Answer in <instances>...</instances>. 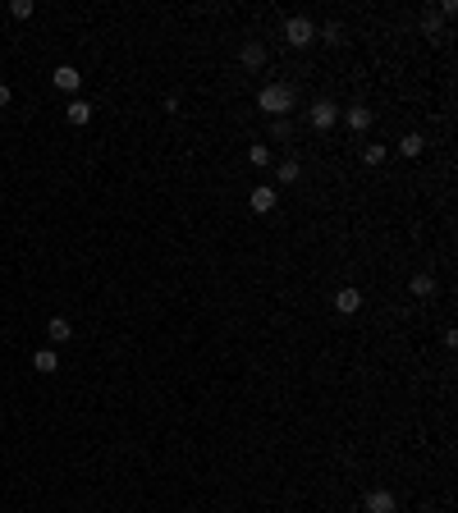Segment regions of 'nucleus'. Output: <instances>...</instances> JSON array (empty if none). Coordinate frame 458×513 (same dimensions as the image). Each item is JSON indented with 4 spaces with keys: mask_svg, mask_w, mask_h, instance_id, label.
Segmentation results:
<instances>
[{
    "mask_svg": "<svg viewBox=\"0 0 458 513\" xmlns=\"http://www.w3.org/2000/svg\"><path fill=\"white\" fill-rule=\"evenodd\" d=\"M257 105H261L270 119H289V110H293V88H284V83H266V88L257 92Z\"/></svg>",
    "mask_w": 458,
    "mask_h": 513,
    "instance_id": "obj_1",
    "label": "nucleus"
},
{
    "mask_svg": "<svg viewBox=\"0 0 458 513\" xmlns=\"http://www.w3.org/2000/svg\"><path fill=\"white\" fill-rule=\"evenodd\" d=\"M284 41H289V46H312V41H317V23H312L307 14L284 19Z\"/></svg>",
    "mask_w": 458,
    "mask_h": 513,
    "instance_id": "obj_2",
    "label": "nucleus"
},
{
    "mask_svg": "<svg viewBox=\"0 0 458 513\" xmlns=\"http://www.w3.org/2000/svg\"><path fill=\"white\" fill-rule=\"evenodd\" d=\"M357 308H362V294H357L353 284H344V289H335V312H339V316H353Z\"/></svg>",
    "mask_w": 458,
    "mask_h": 513,
    "instance_id": "obj_3",
    "label": "nucleus"
},
{
    "mask_svg": "<svg viewBox=\"0 0 458 513\" xmlns=\"http://www.w3.org/2000/svg\"><path fill=\"white\" fill-rule=\"evenodd\" d=\"M248 206H252L257 216H266V211H275V188H270V183L252 188V192H248Z\"/></svg>",
    "mask_w": 458,
    "mask_h": 513,
    "instance_id": "obj_4",
    "label": "nucleus"
},
{
    "mask_svg": "<svg viewBox=\"0 0 458 513\" xmlns=\"http://www.w3.org/2000/svg\"><path fill=\"white\" fill-rule=\"evenodd\" d=\"M362 509L367 513H395V490H367Z\"/></svg>",
    "mask_w": 458,
    "mask_h": 513,
    "instance_id": "obj_5",
    "label": "nucleus"
},
{
    "mask_svg": "<svg viewBox=\"0 0 458 513\" xmlns=\"http://www.w3.org/2000/svg\"><path fill=\"white\" fill-rule=\"evenodd\" d=\"M335 119H339V105H335V101H326V97L312 101V124H317V128H330Z\"/></svg>",
    "mask_w": 458,
    "mask_h": 513,
    "instance_id": "obj_6",
    "label": "nucleus"
},
{
    "mask_svg": "<svg viewBox=\"0 0 458 513\" xmlns=\"http://www.w3.org/2000/svg\"><path fill=\"white\" fill-rule=\"evenodd\" d=\"M51 83H55V88H60V92H78V83H83V74H78L74 64H60V69H55V74H51Z\"/></svg>",
    "mask_w": 458,
    "mask_h": 513,
    "instance_id": "obj_7",
    "label": "nucleus"
},
{
    "mask_svg": "<svg viewBox=\"0 0 458 513\" xmlns=\"http://www.w3.org/2000/svg\"><path fill=\"white\" fill-rule=\"evenodd\" d=\"M344 124L353 128V133H362V128H371V110L367 105H348V110H344Z\"/></svg>",
    "mask_w": 458,
    "mask_h": 513,
    "instance_id": "obj_8",
    "label": "nucleus"
},
{
    "mask_svg": "<svg viewBox=\"0 0 458 513\" xmlns=\"http://www.w3.org/2000/svg\"><path fill=\"white\" fill-rule=\"evenodd\" d=\"M239 60L248 64V69H261V64H266V46H261V41H248L239 51Z\"/></svg>",
    "mask_w": 458,
    "mask_h": 513,
    "instance_id": "obj_9",
    "label": "nucleus"
},
{
    "mask_svg": "<svg viewBox=\"0 0 458 513\" xmlns=\"http://www.w3.org/2000/svg\"><path fill=\"white\" fill-rule=\"evenodd\" d=\"M32 367H37L41 376H51L60 372V358H55V348H41V353H32Z\"/></svg>",
    "mask_w": 458,
    "mask_h": 513,
    "instance_id": "obj_10",
    "label": "nucleus"
},
{
    "mask_svg": "<svg viewBox=\"0 0 458 513\" xmlns=\"http://www.w3.org/2000/svg\"><path fill=\"white\" fill-rule=\"evenodd\" d=\"M64 115H69V124H88V119H92V101H83V97H78V101L64 105Z\"/></svg>",
    "mask_w": 458,
    "mask_h": 513,
    "instance_id": "obj_11",
    "label": "nucleus"
},
{
    "mask_svg": "<svg viewBox=\"0 0 458 513\" xmlns=\"http://www.w3.org/2000/svg\"><path fill=\"white\" fill-rule=\"evenodd\" d=\"M399 152H404L408 161H412V156L426 152V138H421V133H404V138H399Z\"/></svg>",
    "mask_w": 458,
    "mask_h": 513,
    "instance_id": "obj_12",
    "label": "nucleus"
},
{
    "mask_svg": "<svg viewBox=\"0 0 458 513\" xmlns=\"http://www.w3.org/2000/svg\"><path fill=\"white\" fill-rule=\"evenodd\" d=\"M46 334H51V344H69V334H74V330H69V321H64V316H51Z\"/></svg>",
    "mask_w": 458,
    "mask_h": 513,
    "instance_id": "obj_13",
    "label": "nucleus"
},
{
    "mask_svg": "<svg viewBox=\"0 0 458 513\" xmlns=\"http://www.w3.org/2000/svg\"><path fill=\"white\" fill-rule=\"evenodd\" d=\"M408 289H412V298H431L435 294V280H431V275H412Z\"/></svg>",
    "mask_w": 458,
    "mask_h": 513,
    "instance_id": "obj_14",
    "label": "nucleus"
},
{
    "mask_svg": "<svg viewBox=\"0 0 458 513\" xmlns=\"http://www.w3.org/2000/svg\"><path fill=\"white\" fill-rule=\"evenodd\" d=\"M385 156H390V147H385V142H371L367 152H362V161H367V165H385Z\"/></svg>",
    "mask_w": 458,
    "mask_h": 513,
    "instance_id": "obj_15",
    "label": "nucleus"
},
{
    "mask_svg": "<svg viewBox=\"0 0 458 513\" xmlns=\"http://www.w3.org/2000/svg\"><path fill=\"white\" fill-rule=\"evenodd\" d=\"M275 174H280V183H293L298 174H303V165H298V161H280V170H275Z\"/></svg>",
    "mask_w": 458,
    "mask_h": 513,
    "instance_id": "obj_16",
    "label": "nucleus"
},
{
    "mask_svg": "<svg viewBox=\"0 0 458 513\" xmlns=\"http://www.w3.org/2000/svg\"><path fill=\"white\" fill-rule=\"evenodd\" d=\"M421 32H426V37L440 32V10H421Z\"/></svg>",
    "mask_w": 458,
    "mask_h": 513,
    "instance_id": "obj_17",
    "label": "nucleus"
},
{
    "mask_svg": "<svg viewBox=\"0 0 458 513\" xmlns=\"http://www.w3.org/2000/svg\"><path fill=\"white\" fill-rule=\"evenodd\" d=\"M32 10H37L32 0H10V14H14V19H32Z\"/></svg>",
    "mask_w": 458,
    "mask_h": 513,
    "instance_id": "obj_18",
    "label": "nucleus"
},
{
    "mask_svg": "<svg viewBox=\"0 0 458 513\" xmlns=\"http://www.w3.org/2000/svg\"><path fill=\"white\" fill-rule=\"evenodd\" d=\"M248 161L252 165H270V147H248Z\"/></svg>",
    "mask_w": 458,
    "mask_h": 513,
    "instance_id": "obj_19",
    "label": "nucleus"
},
{
    "mask_svg": "<svg viewBox=\"0 0 458 513\" xmlns=\"http://www.w3.org/2000/svg\"><path fill=\"white\" fill-rule=\"evenodd\" d=\"M317 37H326V41H339V23H326V28L317 32Z\"/></svg>",
    "mask_w": 458,
    "mask_h": 513,
    "instance_id": "obj_20",
    "label": "nucleus"
},
{
    "mask_svg": "<svg viewBox=\"0 0 458 513\" xmlns=\"http://www.w3.org/2000/svg\"><path fill=\"white\" fill-rule=\"evenodd\" d=\"M10 97H14V92H10V83H0V105H10Z\"/></svg>",
    "mask_w": 458,
    "mask_h": 513,
    "instance_id": "obj_21",
    "label": "nucleus"
}]
</instances>
